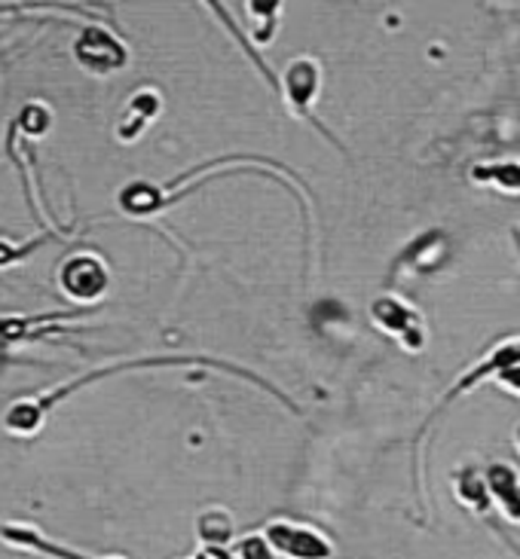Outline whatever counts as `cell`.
Returning <instances> with one entry per match:
<instances>
[{"instance_id": "cell-9", "label": "cell", "mask_w": 520, "mask_h": 559, "mask_svg": "<svg viewBox=\"0 0 520 559\" xmlns=\"http://www.w3.org/2000/svg\"><path fill=\"white\" fill-rule=\"evenodd\" d=\"M472 178L477 183H493L508 193H520V163H489V166L472 168Z\"/></svg>"}, {"instance_id": "cell-2", "label": "cell", "mask_w": 520, "mask_h": 559, "mask_svg": "<svg viewBox=\"0 0 520 559\" xmlns=\"http://www.w3.org/2000/svg\"><path fill=\"white\" fill-rule=\"evenodd\" d=\"M267 545L273 547V554L285 559H331L334 557V547L331 542L316 532L312 526H304V523H270L267 532H263Z\"/></svg>"}, {"instance_id": "cell-6", "label": "cell", "mask_w": 520, "mask_h": 559, "mask_svg": "<svg viewBox=\"0 0 520 559\" xmlns=\"http://www.w3.org/2000/svg\"><path fill=\"white\" fill-rule=\"evenodd\" d=\"M487 489L489 496L496 499V504L503 508V514L511 523H520V480L515 471L508 465H493L487 471Z\"/></svg>"}, {"instance_id": "cell-4", "label": "cell", "mask_w": 520, "mask_h": 559, "mask_svg": "<svg viewBox=\"0 0 520 559\" xmlns=\"http://www.w3.org/2000/svg\"><path fill=\"white\" fill-rule=\"evenodd\" d=\"M319 86H321L319 64H316L312 59H294V64L288 68V74H285L282 90H285V95H288V105H291V110L297 114V117L312 120L309 107H312V98L319 95ZM316 126L321 129V122H316ZM321 132H324V129H321ZM324 135H328V132H324Z\"/></svg>"}, {"instance_id": "cell-12", "label": "cell", "mask_w": 520, "mask_h": 559, "mask_svg": "<svg viewBox=\"0 0 520 559\" xmlns=\"http://www.w3.org/2000/svg\"><path fill=\"white\" fill-rule=\"evenodd\" d=\"M236 557L239 559H273V547L267 545V538L251 535V538H243V542L236 545Z\"/></svg>"}, {"instance_id": "cell-7", "label": "cell", "mask_w": 520, "mask_h": 559, "mask_svg": "<svg viewBox=\"0 0 520 559\" xmlns=\"http://www.w3.org/2000/svg\"><path fill=\"white\" fill-rule=\"evenodd\" d=\"M159 114V95L156 92H138L135 98L126 107V117L120 122V138L122 141H135L141 135V129L147 126Z\"/></svg>"}, {"instance_id": "cell-1", "label": "cell", "mask_w": 520, "mask_h": 559, "mask_svg": "<svg viewBox=\"0 0 520 559\" xmlns=\"http://www.w3.org/2000/svg\"><path fill=\"white\" fill-rule=\"evenodd\" d=\"M370 321L380 328L382 333L395 336V343L407 352H419L426 346V324L416 309H411L404 300H398L392 294H386L370 306Z\"/></svg>"}, {"instance_id": "cell-8", "label": "cell", "mask_w": 520, "mask_h": 559, "mask_svg": "<svg viewBox=\"0 0 520 559\" xmlns=\"http://www.w3.org/2000/svg\"><path fill=\"white\" fill-rule=\"evenodd\" d=\"M202 3H205V7H209V10H212V13L217 15V22H221V25H224V28L229 31V37H233L236 44L243 46V52H245V56H248V59H251V64L258 68L260 74L267 76V83H270L273 90H279V80H275V74H273V71H270V68H267V61L260 59V52H258V49H255V46H251V40L245 37L243 28H239V25L233 22V15H229L227 7H224L221 0H202Z\"/></svg>"}, {"instance_id": "cell-10", "label": "cell", "mask_w": 520, "mask_h": 559, "mask_svg": "<svg viewBox=\"0 0 520 559\" xmlns=\"http://www.w3.org/2000/svg\"><path fill=\"white\" fill-rule=\"evenodd\" d=\"M245 7H248V13L258 19V34H255V40H258V44H267V40L273 37L275 15L282 10V0H245Z\"/></svg>"}, {"instance_id": "cell-5", "label": "cell", "mask_w": 520, "mask_h": 559, "mask_svg": "<svg viewBox=\"0 0 520 559\" xmlns=\"http://www.w3.org/2000/svg\"><path fill=\"white\" fill-rule=\"evenodd\" d=\"M61 285L68 287V294L76 300H92L98 297L107 285L105 266L95 258H76L64 266L61 273Z\"/></svg>"}, {"instance_id": "cell-11", "label": "cell", "mask_w": 520, "mask_h": 559, "mask_svg": "<svg viewBox=\"0 0 520 559\" xmlns=\"http://www.w3.org/2000/svg\"><path fill=\"white\" fill-rule=\"evenodd\" d=\"M19 126L31 132V135H44L46 126H49V110L44 105H28L22 110V117H19Z\"/></svg>"}, {"instance_id": "cell-3", "label": "cell", "mask_w": 520, "mask_h": 559, "mask_svg": "<svg viewBox=\"0 0 520 559\" xmlns=\"http://www.w3.org/2000/svg\"><path fill=\"white\" fill-rule=\"evenodd\" d=\"M74 56L86 71H92V74H110V71H120L122 64L129 61L126 46L102 28L83 31V34H80V40L74 44Z\"/></svg>"}, {"instance_id": "cell-13", "label": "cell", "mask_w": 520, "mask_h": 559, "mask_svg": "<svg viewBox=\"0 0 520 559\" xmlns=\"http://www.w3.org/2000/svg\"><path fill=\"white\" fill-rule=\"evenodd\" d=\"M499 382H503V385H508V389H511L515 394H520V364L518 367H508L505 373H499Z\"/></svg>"}]
</instances>
